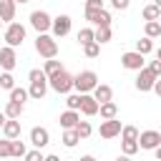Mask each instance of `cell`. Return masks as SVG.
Here are the masks:
<instances>
[{
	"mask_svg": "<svg viewBox=\"0 0 161 161\" xmlns=\"http://www.w3.org/2000/svg\"><path fill=\"white\" fill-rule=\"evenodd\" d=\"M28 80H30V88H28V96L33 101H43L45 93H48V75L40 70V68H33L28 73Z\"/></svg>",
	"mask_w": 161,
	"mask_h": 161,
	"instance_id": "cell-1",
	"label": "cell"
},
{
	"mask_svg": "<svg viewBox=\"0 0 161 161\" xmlns=\"http://www.w3.org/2000/svg\"><path fill=\"white\" fill-rule=\"evenodd\" d=\"M35 53H38L40 58H45V60L55 58V55H58V43H55V38L48 35V33H40V35L35 38Z\"/></svg>",
	"mask_w": 161,
	"mask_h": 161,
	"instance_id": "cell-2",
	"label": "cell"
},
{
	"mask_svg": "<svg viewBox=\"0 0 161 161\" xmlns=\"http://www.w3.org/2000/svg\"><path fill=\"white\" fill-rule=\"evenodd\" d=\"M48 88H53L55 93H63V96H68L70 91H73V75L63 68L60 73H55V75H50L48 78Z\"/></svg>",
	"mask_w": 161,
	"mask_h": 161,
	"instance_id": "cell-3",
	"label": "cell"
},
{
	"mask_svg": "<svg viewBox=\"0 0 161 161\" xmlns=\"http://www.w3.org/2000/svg\"><path fill=\"white\" fill-rule=\"evenodd\" d=\"M98 86V75L93 70H80L78 75H73V88L83 96V93H93V88Z\"/></svg>",
	"mask_w": 161,
	"mask_h": 161,
	"instance_id": "cell-4",
	"label": "cell"
},
{
	"mask_svg": "<svg viewBox=\"0 0 161 161\" xmlns=\"http://www.w3.org/2000/svg\"><path fill=\"white\" fill-rule=\"evenodd\" d=\"M5 45H10V48H18V45H23V40H25V28L20 25V23H10L8 28H5Z\"/></svg>",
	"mask_w": 161,
	"mask_h": 161,
	"instance_id": "cell-5",
	"label": "cell"
},
{
	"mask_svg": "<svg viewBox=\"0 0 161 161\" xmlns=\"http://www.w3.org/2000/svg\"><path fill=\"white\" fill-rule=\"evenodd\" d=\"M30 25L38 30V35H40V33H48L50 25H53V18H50L45 10H33V13H30Z\"/></svg>",
	"mask_w": 161,
	"mask_h": 161,
	"instance_id": "cell-6",
	"label": "cell"
},
{
	"mask_svg": "<svg viewBox=\"0 0 161 161\" xmlns=\"http://www.w3.org/2000/svg\"><path fill=\"white\" fill-rule=\"evenodd\" d=\"M121 65L126 68V70H141V68H146V58L141 55V53H136V50H128V53H123L121 55Z\"/></svg>",
	"mask_w": 161,
	"mask_h": 161,
	"instance_id": "cell-7",
	"label": "cell"
},
{
	"mask_svg": "<svg viewBox=\"0 0 161 161\" xmlns=\"http://www.w3.org/2000/svg\"><path fill=\"white\" fill-rule=\"evenodd\" d=\"M136 143H138V148H143V151H153V148L161 146V133H158V131H141Z\"/></svg>",
	"mask_w": 161,
	"mask_h": 161,
	"instance_id": "cell-8",
	"label": "cell"
},
{
	"mask_svg": "<svg viewBox=\"0 0 161 161\" xmlns=\"http://www.w3.org/2000/svg\"><path fill=\"white\" fill-rule=\"evenodd\" d=\"M70 28H73V20H70V15H58V18H53L50 33H53V38H65V35L70 33Z\"/></svg>",
	"mask_w": 161,
	"mask_h": 161,
	"instance_id": "cell-9",
	"label": "cell"
},
{
	"mask_svg": "<svg viewBox=\"0 0 161 161\" xmlns=\"http://www.w3.org/2000/svg\"><path fill=\"white\" fill-rule=\"evenodd\" d=\"M121 121L118 118H111V121H101V128H98V133H101V138H106V141H111V138H116V136H121Z\"/></svg>",
	"mask_w": 161,
	"mask_h": 161,
	"instance_id": "cell-10",
	"label": "cell"
},
{
	"mask_svg": "<svg viewBox=\"0 0 161 161\" xmlns=\"http://www.w3.org/2000/svg\"><path fill=\"white\" fill-rule=\"evenodd\" d=\"M30 143L40 151V148H45L48 143H50V133H48V128H43V126H33L30 128Z\"/></svg>",
	"mask_w": 161,
	"mask_h": 161,
	"instance_id": "cell-11",
	"label": "cell"
},
{
	"mask_svg": "<svg viewBox=\"0 0 161 161\" xmlns=\"http://www.w3.org/2000/svg\"><path fill=\"white\" fill-rule=\"evenodd\" d=\"M15 63H18V53H15V48L3 45V48H0V68L10 73V70L15 68Z\"/></svg>",
	"mask_w": 161,
	"mask_h": 161,
	"instance_id": "cell-12",
	"label": "cell"
},
{
	"mask_svg": "<svg viewBox=\"0 0 161 161\" xmlns=\"http://www.w3.org/2000/svg\"><path fill=\"white\" fill-rule=\"evenodd\" d=\"M153 83H156V78L151 75V70H148V68H141V70H138V75H136V91L148 93V91L153 88Z\"/></svg>",
	"mask_w": 161,
	"mask_h": 161,
	"instance_id": "cell-13",
	"label": "cell"
},
{
	"mask_svg": "<svg viewBox=\"0 0 161 161\" xmlns=\"http://www.w3.org/2000/svg\"><path fill=\"white\" fill-rule=\"evenodd\" d=\"M86 20L91 25H96V28H111V13L106 8L98 10V13H86Z\"/></svg>",
	"mask_w": 161,
	"mask_h": 161,
	"instance_id": "cell-14",
	"label": "cell"
},
{
	"mask_svg": "<svg viewBox=\"0 0 161 161\" xmlns=\"http://www.w3.org/2000/svg\"><path fill=\"white\" fill-rule=\"evenodd\" d=\"M96 101H98V106L101 103H108V101H113V88L111 86H106V83H98L96 88H93V93H91Z\"/></svg>",
	"mask_w": 161,
	"mask_h": 161,
	"instance_id": "cell-15",
	"label": "cell"
},
{
	"mask_svg": "<svg viewBox=\"0 0 161 161\" xmlns=\"http://www.w3.org/2000/svg\"><path fill=\"white\" fill-rule=\"evenodd\" d=\"M58 121H60L63 131H68V128H75V126H78V121H80V113H78V111H68V108H65V111L60 113V118H58Z\"/></svg>",
	"mask_w": 161,
	"mask_h": 161,
	"instance_id": "cell-16",
	"label": "cell"
},
{
	"mask_svg": "<svg viewBox=\"0 0 161 161\" xmlns=\"http://www.w3.org/2000/svg\"><path fill=\"white\" fill-rule=\"evenodd\" d=\"M15 8H18V5H15L13 0H0V20L10 25V23L15 20Z\"/></svg>",
	"mask_w": 161,
	"mask_h": 161,
	"instance_id": "cell-17",
	"label": "cell"
},
{
	"mask_svg": "<svg viewBox=\"0 0 161 161\" xmlns=\"http://www.w3.org/2000/svg\"><path fill=\"white\" fill-rule=\"evenodd\" d=\"M80 113L83 116H98V101L91 93H83V103H80Z\"/></svg>",
	"mask_w": 161,
	"mask_h": 161,
	"instance_id": "cell-18",
	"label": "cell"
},
{
	"mask_svg": "<svg viewBox=\"0 0 161 161\" xmlns=\"http://www.w3.org/2000/svg\"><path fill=\"white\" fill-rule=\"evenodd\" d=\"M3 136H5L8 141H15V138H20V121H15V118H8V121H5V126H3Z\"/></svg>",
	"mask_w": 161,
	"mask_h": 161,
	"instance_id": "cell-19",
	"label": "cell"
},
{
	"mask_svg": "<svg viewBox=\"0 0 161 161\" xmlns=\"http://www.w3.org/2000/svg\"><path fill=\"white\" fill-rule=\"evenodd\" d=\"M98 113H101V118H103V121H111V118H116V116H118V106H116L113 101L101 103V106H98Z\"/></svg>",
	"mask_w": 161,
	"mask_h": 161,
	"instance_id": "cell-20",
	"label": "cell"
},
{
	"mask_svg": "<svg viewBox=\"0 0 161 161\" xmlns=\"http://www.w3.org/2000/svg\"><path fill=\"white\" fill-rule=\"evenodd\" d=\"M23 108H25L23 103H15V101H8V103H5V111H3V113H5L8 118H15V121H18V118L23 116Z\"/></svg>",
	"mask_w": 161,
	"mask_h": 161,
	"instance_id": "cell-21",
	"label": "cell"
},
{
	"mask_svg": "<svg viewBox=\"0 0 161 161\" xmlns=\"http://www.w3.org/2000/svg\"><path fill=\"white\" fill-rule=\"evenodd\" d=\"M111 38H113V30H111V28H96V30H93V40H96L98 45L111 43Z\"/></svg>",
	"mask_w": 161,
	"mask_h": 161,
	"instance_id": "cell-22",
	"label": "cell"
},
{
	"mask_svg": "<svg viewBox=\"0 0 161 161\" xmlns=\"http://www.w3.org/2000/svg\"><path fill=\"white\" fill-rule=\"evenodd\" d=\"M151 50H153V40H151V38H146V35H143L141 40H136V53H141V55L146 58Z\"/></svg>",
	"mask_w": 161,
	"mask_h": 161,
	"instance_id": "cell-23",
	"label": "cell"
},
{
	"mask_svg": "<svg viewBox=\"0 0 161 161\" xmlns=\"http://www.w3.org/2000/svg\"><path fill=\"white\" fill-rule=\"evenodd\" d=\"M25 153H28V148H25V143H23L20 138L10 141V156H13V158H23Z\"/></svg>",
	"mask_w": 161,
	"mask_h": 161,
	"instance_id": "cell-24",
	"label": "cell"
},
{
	"mask_svg": "<svg viewBox=\"0 0 161 161\" xmlns=\"http://www.w3.org/2000/svg\"><path fill=\"white\" fill-rule=\"evenodd\" d=\"M143 35H146V38H151V40H153V38H158V35H161V25H158V20L146 23V25H143Z\"/></svg>",
	"mask_w": 161,
	"mask_h": 161,
	"instance_id": "cell-25",
	"label": "cell"
},
{
	"mask_svg": "<svg viewBox=\"0 0 161 161\" xmlns=\"http://www.w3.org/2000/svg\"><path fill=\"white\" fill-rule=\"evenodd\" d=\"M63 70V65H60V60H55V58H50V60H45V65H43V73L50 78V75H55V73H60Z\"/></svg>",
	"mask_w": 161,
	"mask_h": 161,
	"instance_id": "cell-26",
	"label": "cell"
},
{
	"mask_svg": "<svg viewBox=\"0 0 161 161\" xmlns=\"http://www.w3.org/2000/svg\"><path fill=\"white\" fill-rule=\"evenodd\" d=\"M60 141H63V146H65V148H73V146H75L80 138H78L75 128H68V131H63V138H60Z\"/></svg>",
	"mask_w": 161,
	"mask_h": 161,
	"instance_id": "cell-27",
	"label": "cell"
},
{
	"mask_svg": "<svg viewBox=\"0 0 161 161\" xmlns=\"http://www.w3.org/2000/svg\"><path fill=\"white\" fill-rule=\"evenodd\" d=\"M141 15H143V20H146V23H151V20H158L161 10H158V8H156V5L151 3V5H146V8L141 10Z\"/></svg>",
	"mask_w": 161,
	"mask_h": 161,
	"instance_id": "cell-28",
	"label": "cell"
},
{
	"mask_svg": "<svg viewBox=\"0 0 161 161\" xmlns=\"http://www.w3.org/2000/svg\"><path fill=\"white\" fill-rule=\"evenodd\" d=\"M28 98H30V96H28V88H18V86H15V88L10 91V101H15V103H23V106H25Z\"/></svg>",
	"mask_w": 161,
	"mask_h": 161,
	"instance_id": "cell-29",
	"label": "cell"
},
{
	"mask_svg": "<svg viewBox=\"0 0 161 161\" xmlns=\"http://www.w3.org/2000/svg\"><path fill=\"white\" fill-rule=\"evenodd\" d=\"M80 103H83V96L80 93H68V98H65L68 111H80Z\"/></svg>",
	"mask_w": 161,
	"mask_h": 161,
	"instance_id": "cell-30",
	"label": "cell"
},
{
	"mask_svg": "<svg viewBox=\"0 0 161 161\" xmlns=\"http://www.w3.org/2000/svg\"><path fill=\"white\" fill-rule=\"evenodd\" d=\"M138 128L136 126H123L121 128V141H138Z\"/></svg>",
	"mask_w": 161,
	"mask_h": 161,
	"instance_id": "cell-31",
	"label": "cell"
},
{
	"mask_svg": "<svg viewBox=\"0 0 161 161\" xmlns=\"http://www.w3.org/2000/svg\"><path fill=\"white\" fill-rule=\"evenodd\" d=\"M75 38H78V43H80V45H88V43H93V28H80Z\"/></svg>",
	"mask_w": 161,
	"mask_h": 161,
	"instance_id": "cell-32",
	"label": "cell"
},
{
	"mask_svg": "<svg viewBox=\"0 0 161 161\" xmlns=\"http://www.w3.org/2000/svg\"><path fill=\"white\" fill-rule=\"evenodd\" d=\"M75 133H78V138H88V136L93 133V126H91L88 121H78V126H75Z\"/></svg>",
	"mask_w": 161,
	"mask_h": 161,
	"instance_id": "cell-33",
	"label": "cell"
},
{
	"mask_svg": "<svg viewBox=\"0 0 161 161\" xmlns=\"http://www.w3.org/2000/svg\"><path fill=\"white\" fill-rule=\"evenodd\" d=\"M0 88H5V91H13V88H15V78H13V73H8V70L0 73Z\"/></svg>",
	"mask_w": 161,
	"mask_h": 161,
	"instance_id": "cell-34",
	"label": "cell"
},
{
	"mask_svg": "<svg viewBox=\"0 0 161 161\" xmlns=\"http://www.w3.org/2000/svg\"><path fill=\"white\" fill-rule=\"evenodd\" d=\"M83 53L88 55V58H98L101 55V45L93 40V43H88V45H83Z\"/></svg>",
	"mask_w": 161,
	"mask_h": 161,
	"instance_id": "cell-35",
	"label": "cell"
},
{
	"mask_svg": "<svg viewBox=\"0 0 161 161\" xmlns=\"http://www.w3.org/2000/svg\"><path fill=\"white\" fill-rule=\"evenodd\" d=\"M121 151H123V156H133L138 151V143L136 141H121Z\"/></svg>",
	"mask_w": 161,
	"mask_h": 161,
	"instance_id": "cell-36",
	"label": "cell"
},
{
	"mask_svg": "<svg viewBox=\"0 0 161 161\" xmlns=\"http://www.w3.org/2000/svg\"><path fill=\"white\" fill-rule=\"evenodd\" d=\"M103 10V0H86V13H98Z\"/></svg>",
	"mask_w": 161,
	"mask_h": 161,
	"instance_id": "cell-37",
	"label": "cell"
},
{
	"mask_svg": "<svg viewBox=\"0 0 161 161\" xmlns=\"http://www.w3.org/2000/svg\"><path fill=\"white\" fill-rule=\"evenodd\" d=\"M146 68L151 70V75H153V78H161V60H151Z\"/></svg>",
	"mask_w": 161,
	"mask_h": 161,
	"instance_id": "cell-38",
	"label": "cell"
},
{
	"mask_svg": "<svg viewBox=\"0 0 161 161\" xmlns=\"http://www.w3.org/2000/svg\"><path fill=\"white\" fill-rule=\"evenodd\" d=\"M23 158H25V161H43L45 156H43V153L38 151V148H33V151H28V153H25Z\"/></svg>",
	"mask_w": 161,
	"mask_h": 161,
	"instance_id": "cell-39",
	"label": "cell"
},
{
	"mask_svg": "<svg viewBox=\"0 0 161 161\" xmlns=\"http://www.w3.org/2000/svg\"><path fill=\"white\" fill-rule=\"evenodd\" d=\"M8 156H10V141L0 138V158H8Z\"/></svg>",
	"mask_w": 161,
	"mask_h": 161,
	"instance_id": "cell-40",
	"label": "cell"
},
{
	"mask_svg": "<svg viewBox=\"0 0 161 161\" xmlns=\"http://www.w3.org/2000/svg\"><path fill=\"white\" fill-rule=\"evenodd\" d=\"M128 5H131V0H111L113 10H128Z\"/></svg>",
	"mask_w": 161,
	"mask_h": 161,
	"instance_id": "cell-41",
	"label": "cell"
},
{
	"mask_svg": "<svg viewBox=\"0 0 161 161\" xmlns=\"http://www.w3.org/2000/svg\"><path fill=\"white\" fill-rule=\"evenodd\" d=\"M151 91H153V93L161 98V78H156V83H153V88H151Z\"/></svg>",
	"mask_w": 161,
	"mask_h": 161,
	"instance_id": "cell-42",
	"label": "cell"
},
{
	"mask_svg": "<svg viewBox=\"0 0 161 161\" xmlns=\"http://www.w3.org/2000/svg\"><path fill=\"white\" fill-rule=\"evenodd\" d=\"M43 161H60V158H58V156H55V153H48V156H45V158H43Z\"/></svg>",
	"mask_w": 161,
	"mask_h": 161,
	"instance_id": "cell-43",
	"label": "cell"
},
{
	"mask_svg": "<svg viewBox=\"0 0 161 161\" xmlns=\"http://www.w3.org/2000/svg\"><path fill=\"white\" fill-rule=\"evenodd\" d=\"M78 161H96V156H91V153H86V156H80Z\"/></svg>",
	"mask_w": 161,
	"mask_h": 161,
	"instance_id": "cell-44",
	"label": "cell"
},
{
	"mask_svg": "<svg viewBox=\"0 0 161 161\" xmlns=\"http://www.w3.org/2000/svg\"><path fill=\"white\" fill-rule=\"evenodd\" d=\"M5 121H8V116H5L3 111H0V131H3V126H5Z\"/></svg>",
	"mask_w": 161,
	"mask_h": 161,
	"instance_id": "cell-45",
	"label": "cell"
},
{
	"mask_svg": "<svg viewBox=\"0 0 161 161\" xmlns=\"http://www.w3.org/2000/svg\"><path fill=\"white\" fill-rule=\"evenodd\" d=\"M153 153H156V161H161V146H158V148H153Z\"/></svg>",
	"mask_w": 161,
	"mask_h": 161,
	"instance_id": "cell-46",
	"label": "cell"
},
{
	"mask_svg": "<svg viewBox=\"0 0 161 161\" xmlns=\"http://www.w3.org/2000/svg\"><path fill=\"white\" fill-rule=\"evenodd\" d=\"M116 161H131V156H123V153H121V156H118Z\"/></svg>",
	"mask_w": 161,
	"mask_h": 161,
	"instance_id": "cell-47",
	"label": "cell"
},
{
	"mask_svg": "<svg viewBox=\"0 0 161 161\" xmlns=\"http://www.w3.org/2000/svg\"><path fill=\"white\" fill-rule=\"evenodd\" d=\"M15 5H25V3H30V0H13Z\"/></svg>",
	"mask_w": 161,
	"mask_h": 161,
	"instance_id": "cell-48",
	"label": "cell"
},
{
	"mask_svg": "<svg viewBox=\"0 0 161 161\" xmlns=\"http://www.w3.org/2000/svg\"><path fill=\"white\" fill-rule=\"evenodd\" d=\"M156 60H161V48H158V50H156Z\"/></svg>",
	"mask_w": 161,
	"mask_h": 161,
	"instance_id": "cell-49",
	"label": "cell"
},
{
	"mask_svg": "<svg viewBox=\"0 0 161 161\" xmlns=\"http://www.w3.org/2000/svg\"><path fill=\"white\" fill-rule=\"evenodd\" d=\"M153 5H156V8H158V10H161V0H153Z\"/></svg>",
	"mask_w": 161,
	"mask_h": 161,
	"instance_id": "cell-50",
	"label": "cell"
},
{
	"mask_svg": "<svg viewBox=\"0 0 161 161\" xmlns=\"http://www.w3.org/2000/svg\"><path fill=\"white\" fill-rule=\"evenodd\" d=\"M158 25H161V15H158Z\"/></svg>",
	"mask_w": 161,
	"mask_h": 161,
	"instance_id": "cell-51",
	"label": "cell"
},
{
	"mask_svg": "<svg viewBox=\"0 0 161 161\" xmlns=\"http://www.w3.org/2000/svg\"><path fill=\"white\" fill-rule=\"evenodd\" d=\"M0 25H3V20H0Z\"/></svg>",
	"mask_w": 161,
	"mask_h": 161,
	"instance_id": "cell-52",
	"label": "cell"
},
{
	"mask_svg": "<svg viewBox=\"0 0 161 161\" xmlns=\"http://www.w3.org/2000/svg\"><path fill=\"white\" fill-rule=\"evenodd\" d=\"M158 133H161V131H158Z\"/></svg>",
	"mask_w": 161,
	"mask_h": 161,
	"instance_id": "cell-53",
	"label": "cell"
},
{
	"mask_svg": "<svg viewBox=\"0 0 161 161\" xmlns=\"http://www.w3.org/2000/svg\"><path fill=\"white\" fill-rule=\"evenodd\" d=\"M0 48H3V45H0Z\"/></svg>",
	"mask_w": 161,
	"mask_h": 161,
	"instance_id": "cell-54",
	"label": "cell"
}]
</instances>
